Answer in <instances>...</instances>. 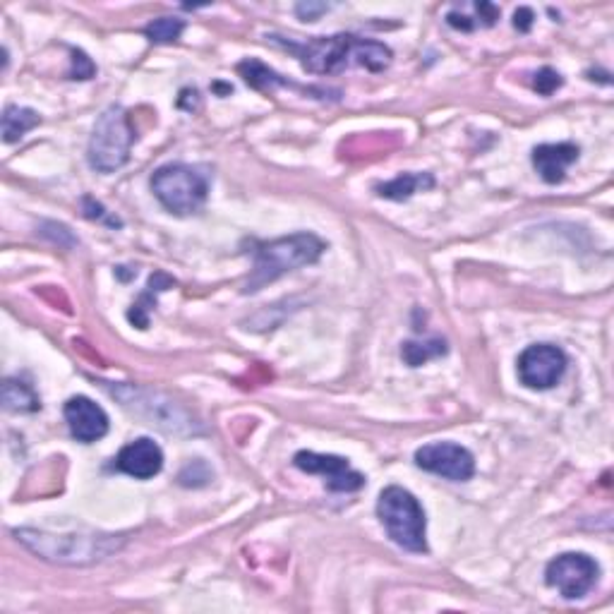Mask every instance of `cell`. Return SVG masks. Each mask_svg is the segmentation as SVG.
Here are the masks:
<instances>
[{
	"label": "cell",
	"mask_w": 614,
	"mask_h": 614,
	"mask_svg": "<svg viewBox=\"0 0 614 614\" xmlns=\"http://www.w3.org/2000/svg\"><path fill=\"white\" fill-rule=\"evenodd\" d=\"M272 41L296 53L303 68L312 75H336L351 65H360L370 72H382L389 68L391 58H394L389 46L353 34L315 36L305 44L281 41L279 36H272Z\"/></svg>",
	"instance_id": "6da1fadb"
},
{
	"label": "cell",
	"mask_w": 614,
	"mask_h": 614,
	"mask_svg": "<svg viewBox=\"0 0 614 614\" xmlns=\"http://www.w3.org/2000/svg\"><path fill=\"white\" fill-rule=\"evenodd\" d=\"M324 250H327V245L312 233H293V236L269 240V243L250 240L248 255L252 257V272L243 291H262L264 286L281 279L284 274L315 264Z\"/></svg>",
	"instance_id": "7a4b0ae2"
},
{
	"label": "cell",
	"mask_w": 614,
	"mask_h": 614,
	"mask_svg": "<svg viewBox=\"0 0 614 614\" xmlns=\"http://www.w3.org/2000/svg\"><path fill=\"white\" fill-rule=\"evenodd\" d=\"M135 130L123 106L113 104L96 120L92 140L87 147L89 166L99 173H116L130 159Z\"/></svg>",
	"instance_id": "3957f363"
},
{
	"label": "cell",
	"mask_w": 614,
	"mask_h": 614,
	"mask_svg": "<svg viewBox=\"0 0 614 614\" xmlns=\"http://www.w3.org/2000/svg\"><path fill=\"white\" fill-rule=\"evenodd\" d=\"M377 516L396 545L408 552H427L425 511L411 492L399 485L382 490L377 502Z\"/></svg>",
	"instance_id": "277c9868"
},
{
	"label": "cell",
	"mask_w": 614,
	"mask_h": 614,
	"mask_svg": "<svg viewBox=\"0 0 614 614\" xmlns=\"http://www.w3.org/2000/svg\"><path fill=\"white\" fill-rule=\"evenodd\" d=\"M152 192L171 214L190 216L207 202L209 176L197 166L166 164L154 171Z\"/></svg>",
	"instance_id": "5b68a950"
},
{
	"label": "cell",
	"mask_w": 614,
	"mask_h": 614,
	"mask_svg": "<svg viewBox=\"0 0 614 614\" xmlns=\"http://www.w3.org/2000/svg\"><path fill=\"white\" fill-rule=\"evenodd\" d=\"M17 540L39 557L60 564H84L106 557L113 550L108 538H75V535H48L44 531H17Z\"/></svg>",
	"instance_id": "8992f818"
},
{
	"label": "cell",
	"mask_w": 614,
	"mask_h": 614,
	"mask_svg": "<svg viewBox=\"0 0 614 614\" xmlns=\"http://www.w3.org/2000/svg\"><path fill=\"white\" fill-rule=\"evenodd\" d=\"M113 396L123 401L125 408L137 413L140 418L147 420L149 425L161 427L166 432H195V425L183 408L176 406L171 399L156 391H140L135 387H120L113 389Z\"/></svg>",
	"instance_id": "52a82bcc"
},
{
	"label": "cell",
	"mask_w": 614,
	"mask_h": 614,
	"mask_svg": "<svg viewBox=\"0 0 614 614\" xmlns=\"http://www.w3.org/2000/svg\"><path fill=\"white\" fill-rule=\"evenodd\" d=\"M598 576V562L583 552H564L552 559L545 569L547 586L559 591L564 600H581L583 595L591 593Z\"/></svg>",
	"instance_id": "ba28073f"
},
{
	"label": "cell",
	"mask_w": 614,
	"mask_h": 614,
	"mask_svg": "<svg viewBox=\"0 0 614 614\" xmlns=\"http://www.w3.org/2000/svg\"><path fill=\"white\" fill-rule=\"evenodd\" d=\"M567 353L552 343H535L519 355V379L523 387L547 391L562 382L567 372Z\"/></svg>",
	"instance_id": "9c48e42d"
},
{
	"label": "cell",
	"mask_w": 614,
	"mask_h": 614,
	"mask_svg": "<svg viewBox=\"0 0 614 614\" xmlns=\"http://www.w3.org/2000/svg\"><path fill=\"white\" fill-rule=\"evenodd\" d=\"M415 463L427 473L442 475L454 483H466L475 475V459L466 447L454 442L425 444L415 451Z\"/></svg>",
	"instance_id": "30bf717a"
},
{
	"label": "cell",
	"mask_w": 614,
	"mask_h": 614,
	"mask_svg": "<svg viewBox=\"0 0 614 614\" xmlns=\"http://www.w3.org/2000/svg\"><path fill=\"white\" fill-rule=\"evenodd\" d=\"M293 463H296V468H300L303 473L324 475L331 492H358L360 487H365L363 475L353 471L351 463H348V459H343V456L298 451Z\"/></svg>",
	"instance_id": "8fae6325"
},
{
	"label": "cell",
	"mask_w": 614,
	"mask_h": 614,
	"mask_svg": "<svg viewBox=\"0 0 614 614\" xmlns=\"http://www.w3.org/2000/svg\"><path fill=\"white\" fill-rule=\"evenodd\" d=\"M65 423L70 427V435L82 444L99 442L108 432V415L99 403L87 396H72L63 408Z\"/></svg>",
	"instance_id": "7c38bea8"
},
{
	"label": "cell",
	"mask_w": 614,
	"mask_h": 614,
	"mask_svg": "<svg viewBox=\"0 0 614 614\" xmlns=\"http://www.w3.org/2000/svg\"><path fill=\"white\" fill-rule=\"evenodd\" d=\"M116 468L135 480H149L164 468V451L149 437H140L125 444L116 456Z\"/></svg>",
	"instance_id": "4fadbf2b"
},
{
	"label": "cell",
	"mask_w": 614,
	"mask_h": 614,
	"mask_svg": "<svg viewBox=\"0 0 614 614\" xmlns=\"http://www.w3.org/2000/svg\"><path fill=\"white\" fill-rule=\"evenodd\" d=\"M581 149L571 142L540 144L533 149V166L545 183L557 185L567 176V168L579 161Z\"/></svg>",
	"instance_id": "5bb4252c"
},
{
	"label": "cell",
	"mask_w": 614,
	"mask_h": 614,
	"mask_svg": "<svg viewBox=\"0 0 614 614\" xmlns=\"http://www.w3.org/2000/svg\"><path fill=\"white\" fill-rule=\"evenodd\" d=\"M435 188V178L430 176V173H401V176H396L394 180H389V183L377 185V195L379 197H387V200H411L418 190H430Z\"/></svg>",
	"instance_id": "9a60e30c"
},
{
	"label": "cell",
	"mask_w": 614,
	"mask_h": 614,
	"mask_svg": "<svg viewBox=\"0 0 614 614\" xmlns=\"http://www.w3.org/2000/svg\"><path fill=\"white\" fill-rule=\"evenodd\" d=\"M3 408L12 413H34L41 408L39 396L32 384H24L20 379H5L3 382Z\"/></svg>",
	"instance_id": "2e32d148"
},
{
	"label": "cell",
	"mask_w": 614,
	"mask_h": 614,
	"mask_svg": "<svg viewBox=\"0 0 614 614\" xmlns=\"http://www.w3.org/2000/svg\"><path fill=\"white\" fill-rule=\"evenodd\" d=\"M41 123L39 113L32 108H20V106H8L3 113V140L8 144H15L22 140L29 130H34Z\"/></svg>",
	"instance_id": "e0dca14e"
},
{
	"label": "cell",
	"mask_w": 614,
	"mask_h": 614,
	"mask_svg": "<svg viewBox=\"0 0 614 614\" xmlns=\"http://www.w3.org/2000/svg\"><path fill=\"white\" fill-rule=\"evenodd\" d=\"M238 72L243 75V80L250 84L252 89H274V87H296V84H291L288 80H284L281 75H276L272 68H267V65L260 63V60L248 58L243 60V63L238 65Z\"/></svg>",
	"instance_id": "ac0fdd59"
},
{
	"label": "cell",
	"mask_w": 614,
	"mask_h": 614,
	"mask_svg": "<svg viewBox=\"0 0 614 614\" xmlns=\"http://www.w3.org/2000/svg\"><path fill=\"white\" fill-rule=\"evenodd\" d=\"M168 286H173V279L171 276H166V274H154L152 279H149V286H147V293H144V296L137 300L135 305H132V310H130V322L135 324V327H140V329H147V324H149V317H147V307L144 305H149V310H152V307L156 305V300H152V296L156 298L159 296L161 291H166Z\"/></svg>",
	"instance_id": "d6986e66"
},
{
	"label": "cell",
	"mask_w": 614,
	"mask_h": 614,
	"mask_svg": "<svg viewBox=\"0 0 614 614\" xmlns=\"http://www.w3.org/2000/svg\"><path fill=\"white\" fill-rule=\"evenodd\" d=\"M403 360L411 367L425 365L427 360H435L447 355V343L442 339H430V341H406L401 348Z\"/></svg>",
	"instance_id": "ffe728a7"
},
{
	"label": "cell",
	"mask_w": 614,
	"mask_h": 614,
	"mask_svg": "<svg viewBox=\"0 0 614 614\" xmlns=\"http://www.w3.org/2000/svg\"><path fill=\"white\" fill-rule=\"evenodd\" d=\"M142 32L152 44H173L185 32V22L178 17H159L149 22Z\"/></svg>",
	"instance_id": "44dd1931"
},
{
	"label": "cell",
	"mask_w": 614,
	"mask_h": 614,
	"mask_svg": "<svg viewBox=\"0 0 614 614\" xmlns=\"http://www.w3.org/2000/svg\"><path fill=\"white\" fill-rule=\"evenodd\" d=\"M562 84H564L562 75H559V72H557V70H552V68H543V70L538 72V75H535V80H533L535 92L543 94V96L555 94L557 89L562 87Z\"/></svg>",
	"instance_id": "7402d4cb"
},
{
	"label": "cell",
	"mask_w": 614,
	"mask_h": 614,
	"mask_svg": "<svg viewBox=\"0 0 614 614\" xmlns=\"http://www.w3.org/2000/svg\"><path fill=\"white\" fill-rule=\"evenodd\" d=\"M96 75V65L89 60L87 53L82 51H72V72L70 77L72 80H92V77Z\"/></svg>",
	"instance_id": "603a6c76"
},
{
	"label": "cell",
	"mask_w": 614,
	"mask_h": 614,
	"mask_svg": "<svg viewBox=\"0 0 614 614\" xmlns=\"http://www.w3.org/2000/svg\"><path fill=\"white\" fill-rule=\"evenodd\" d=\"M296 12H298V17L300 20H305V22H315L317 20V15H322V12H327V5L324 3H300L298 8H296Z\"/></svg>",
	"instance_id": "cb8c5ba5"
},
{
	"label": "cell",
	"mask_w": 614,
	"mask_h": 614,
	"mask_svg": "<svg viewBox=\"0 0 614 614\" xmlns=\"http://www.w3.org/2000/svg\"><path fill=\"white\" fill-rule=\"evenodd\" d=\"M533 20H535V15H533V10L531 8H519L514 12V27L519 29V32H531V27H533Z\"/></svg>",
	"instance_id": "d4e9b609"
},
{
	"label": "cell",
	"mask_w": 614,
	"mask_h": 614,
	"mask_svg": "<svg viewBox=\"0 0 614 614\" xmlns=\"http://www.w3.org/2000/svg\"><path fill=\"white\" fill-rule=\"evenodd\" d=\"M447 22H449L454 29H461V32H473V29H475V22H473V20H468L466 15H459V12H449V15H447Z\"/></svg>",
	"instance_id": "484cf974"
},
{
	"label": "cell",
	"mask_w": 614,
	"mask_h": 614,
	"mask_svg": "<svg viewBox=\"0 0 614 614\" xmlns=\"http://www.w3.org/2000/svg\"><path fill=\"white\" fill-rule=\"evenodd\" d=\"M475 8H478L480 17H483V24H485V27H492V24L497 22L499 10H497L492 3H478V5H475Z\"/></svg>",
	"instance_id": "4316f807"
},
{
	"label": "cell",
	"mask_w": 614,
	"mask_h": 614,
	"mask_svg": "<svg viewBox=\"0 0 614 614\" xmlns=\"http://www.w3.org/2000/svg\"><path fill=\"white\" fill-rule=\"evenodd\" d=\"M84 207H87L89 219H106L104 207H101L99 202H94V200H89V197H84Z\"/></svg>",
	"instance_id": "83f0119b"
}]
</instances>
